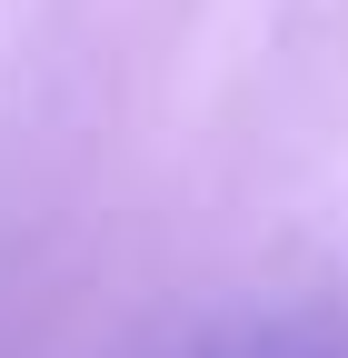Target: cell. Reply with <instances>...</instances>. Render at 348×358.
Masks as SVG:
<instances>
[{"instance_id":"cell-1","label":"cell","mask_w":348,"mask_h":358,"mask_svg":"<svg viewBox=\"0 0 348 358\" xmlns=\"http://www.w3.org/2000/svg\"><path fill=\"white\" fill-rule=\"evenodd\" d=\"M189 358H328V338L269 319V329H229V338H209V348H189Z\"/></svg>"}]
</instances>
